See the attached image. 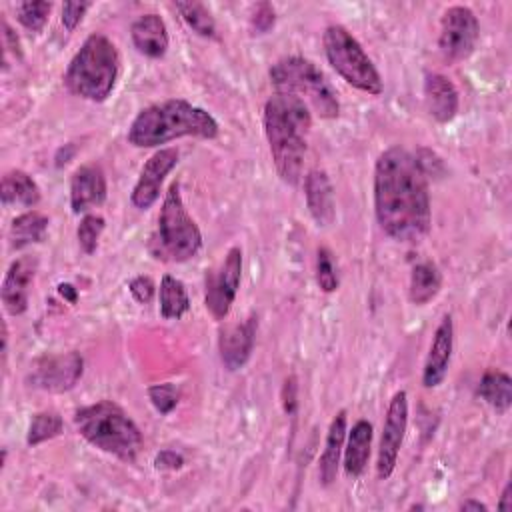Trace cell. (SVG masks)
I'll use <instances>...</instances> for the list:
<instances>
[{"mask_svg": "<svg viewBox=\"0 0 512 512\" xmlns=\"http://www.w3.org/2000/svg\"><path fill=\"white\" fill-rule=\"evenodd\" d=\"M118 50L104 34H90L72 56L64 74L66 88L90 102H104L116 84Z\"/></svg>", "mask_w": 512, "mask_h": 512, "instance_id": "5b68a950", "label": "cell"}, {"mask_svg": "<svg viewBox=\"0 0 512 512\" xmlns=\"http://www.w3.org/2000/svg\"><path fill=\"white\" fill-rule=\"evenodd\" d=\"M276 22V12L272 8V4L268 2H258L252 8V16H250V26L254 34H266Z\"/></svg>", "mask_w": 512, "mask_h": 512, "instance_id": "836d02e7", "label": "cell"}, {"mask_svg": "<svg viewBox=\"0 0 512 512\" xmlns=\"http://www.w3.org/2000/svg\"><path fill=\"white\" fill-rule=\"evenodd\" d=\"M50 10V2H22L16 6V18L26 30L40 32L48 20Z\"/></svg>", "mask_w": 512, "mask_h": 512, "instance_id": "f546056e", "label": "cell"}, {"mask_svg": "<svg viewBox=\"0 0 512 512\" xmlns=\"http://www.w3.org/2000/svg\"><path fill=\"white\" fill-rule=\"evenodd\" d=\"M304 194L310 216L318 226H328L334 220V188L324 170H310L304 180Z\"/></svg>", "mask_w": 512, "mask_h": 512, "instance_id": "d6986e66", "label": "cell"}, {"mask_svg": "<svg viewBox=\"0 0 512 512\" xmlns=\"http://www.w3.org/2000/svg\"><path fill=\"white\" fill-rule=\"evenodd\" d=\"M154 464L160 470H176V468H180L184 464V458L180 454H176L174 450H162V452L156 454Z\"/></svg>", "mask_w": 512, "mask_h": 512, "instance_id": "8d00e7d4", "label": "cell"}, {"mask_svg": "<svg viewBox=\"0 0 512 512\" xmlns=\"http://www.w3.org/2000/svg\"><path fill=\"white\" fill-rule=\"evenodd\" d=\"M374 210L380 228L396 242L416 244L430 230L428 176L402 146L384 150L376 160Z\"/></svg>", "mask_w": 512, "mask_h": 512, "instance_id": "6da1fadb", "label": "cell"}, {"mask_svg": "<svg viewBox=\"0 0 512 512\" xmlns=\"http://www.w3.org/2000/svg\"><path fill=\"white\" fill-rule=\"evenodd\" d=\"M498 510H512V484L508 482L498 500Z\"/></svg>", "mask_w": 512, "mask_h": 512, "instance_id": "ab89813d", "label": "cell"}, {"mask_svg": "<svg viewBox=\"0 0 512 512\" xmlns=\"http://www.w3.org/2000/svg\"><path fill=\"white\" fill-rule=\"evenodd\" d=\"M330 66L354 88L378 96L384 90L382 78L360 46V42L340 24H330L322 36Z\"/></svg>", "mask_w": 512, "mask_h": 512, "instance_id": "ba28073f", "label": "cell"}, {"mask_svg": "<svg viewBox=\"0 0 512 512\" xmlns=\"http://www.w3.org/2000/svg\"><path fill=\"white\" fill-rule=\"evenodd\" d=\"M74 424L86 442L124 462H134L142 450L144 440L140 428L110 400L80 408L74 416Z\"/></svg>", "mask_w": 512, "mask_h": 512, "instance_id": "277c9868", "label": "cell"}, {"mask_svg": "<svg viewBox=\"0 0 512 512\" xmlns=\"http://www.w3.org/2000/svg\"><path fill=\"white\" fill-rule=\"evenodd\" d=\"M372 444V424L368 420H358L348 432V442L344 448V472L350 478H358L370 458Z\"/></svg>", "mask_w": 512, "mask_h": 512, "instance_id": "7402d4cb", "label": "cell"}, {"mask_svg": "<svg viewBox=\"0 0 512 512\" xmlns=\"http://www.w3.org/2000/svg\"><path fill=\"white\" fill-rule=\"evenodd\" d=\"M36 268H38V260L34 256H20L8 266L2 280V290H0L2 304L8 314L18 316L26 312Z\"/></svg>", "mask_w": 512, "mask_h": 512, "instance_id": "5bb4252c", "label": "cell"}, {"mask_svg": "<svg viewBox=\"0 0 512 512\" xmlns=\"http://www.w3.org/2000/svg\"><path fill=\"white\" fill-rule=\"evenodd\" d=\"M344 438H346V412L340 410L328 428L324 450L320 454V464H318V476L324 486H330L336 480L338 466H340V456L344 450Z\"/></svg>", "mask_w": 512, "mask_h": 512, "instance_id": "44dd1931", "label": "cell"}, {"mask_svg": "<svg viewBox=\"0 0 512 512\" xmlns=\"http://www.w3.org/2000/svg\"><path fill=\"white\" fill-rule=\"evenodd\" d=\"M2 36H4V48H6V54L8 52H12L16 58H20L22 56V52H20V42H18V38H16V34L12 32V28L8 26V22L4 20L2 22Z\"/></svg>", "mask_w": 512, "mask_h": 512, "instance_id": "f35d334b", "label": "cell"}, {"mask_svg": "<svg viewBox=\"0 0 512 512\" xmlns=\"http://www.w3.org/2000/svg\"><path fill=\"white\" fill-rule=\"evenodd\" d=\"M270 82L276 92L292 94L306 106H312L320 118H336L340 102L334 86L328 82L324 72L302 56L280 58L270 68Z\"/></svg>", "mask_w": 512, "mask_h": 512, "instance_id": "8992f818", "label": "cell"}, {"mask_svg": "<svg viewBox=\"0 0 512 512\" xmlns=\"http://www.w3.org/2000/svg\"><path fill=\"white\" fill-rule=\"evenodd\" d=\"M58 292H60V296H62V298H66L70 304H74V302H76V298H78L76 288H74L72 284H68V282L58 284Z\"/></svg>", "mask_w": 512, "mask_h": 512, "instance_id": "60d3db41", "label": "cell"}, {"mask_svg": "<svg viewBox=\"0 0 512 512\" xmlns=\"http://www.w3.org/2000/svg\"><path fill=\"white\" fill-rule=\"evenodd\" d=\"M48 232V216L42 212L30 210L12 220L10 226V248L20 250L24 246L42 242Z\"/></svg>", "mask_w": 512, "mask_h": 512, "instance_id": "cb8c5ba5", "label": "cell"}, {"mask_svg": "<svg viewBox=\"0 0 512 512\" xmlns=\"http://www.w3.org/2000/svg\"><path fill=\"white\" fill-rule=\"evenodd\" d=\"M310 126V110L300 98L276 92L266 100L264 134L278 176L290 186H296L302 178V164Z\"/></svg>", "mask_w": 512, "mask_h": 512, "instance_id": "7a4b0ae2", "label": "cell"}, {"mask_svg": "<svg viewBox=\"0 0 512 512\" xmlns=\"http://www.w3.org/2000/svg\"><path fill=\"white\" fill-rule=\"evenodd\" d=\"M424 102H426V108H428L430 116L436 122L446 124L458 112V90L452 84V80L446 78L444 74H438V72L426 74V78H424Z\"/></svg>", "mask_w": 512, "mask_h": 512, "instance_id": "ac0fdd59", "label": "cell"}, {"mask_svg": "<svg viewBox=\"0 0 512 512\" xmlns=\"http://www.w3.org/2000/svg\"><path fill=\"white\" fill-rule=\"evenodd\" d=\"M242 278V250L232 246L218 270L206 276V308L216 320H224L234 304Z\"/></svg>", "mask_w": 512, "mask_h": 512, "instance_id": "8fae6325", "label": "cell"}, {"mask_svg": "<svg viewBox=\"0 0 512 512\" xmlns=\"http://www.w3.org/2000/svg\"><path fill=\"white\" fill-rule=\"evenodd\" d=\"M62 418L56 412H38L32 416L30 420V428H28V436H26V444L28 446H38L54 436H58L62 432Z\"/></svg>", "mask_w": 512, "mask_h": 512, "instance_id": "f1b7e54d", "label": "cell"}, {"mask_svg": "<svg viewBox=\"0 0 512 512\" xmlns=\"http://www.w3.org/2000/svg\"><path fill=\"white\" fill-rule=\"evenodd\" d=\"M136 50L148 58H162L168 50V30L158 14H142L130 28Z\"/></svg>", "mask_w": 512, "mask_h": 512, "instance_id": "ffe728a7", "label": "cell"}, {"mask_svg": "<svg viewBox=\"0 0 512 512\" xmlns=\"http://www.w3.org/2000/svg\"><path fill=\"white\" fill-rule=\"evenodd\" d=\"M182 136L216 138L218 122L204 108L170 98L140 110L128 128V142L136 148H154Z\"/></svg>", "mask_w": 512, "mask_h": 512, "instance_id": "3957f363", "label": "cell"}, {"mask_svg": "<svg viewBox=\"0 0 512 512\" xmlns=\"http://www.w3.org/2000/svg\"><path fill=\"white\" fill-rule=\"evenodd\" d=\"M476 394L496 412H506L512 404V380L502 370H486L478 382Z\"/></svg>", "mask_w": 512, "mask_h": 512, "instance_id": "d4e9b609", "label": "cell"}, {"mask_svg": "<svg viewBox=\"0 0 512 512\" xmlns=\"http://www.w3.org/2000/svg\"><path fill=\"white\" fill-rule=\"evenodd\" d=\"M254 336H256V316L254 314L238 324L226 326L220 332V340H218L220 360L230 372L240 370L248 362L252 348H254Z\"/></svg>", "mask_w": 512, "mask_h": 512, "instance_id": "9a60e30c", "label": "cell"}, {"mask_svg": "<svg viewBox=\"0 0 512 512\" xmlns=\"http://www.w3.org/2000/svg\"><path fill=\"white\" fill-rule=\"evenodd\" d=\"M178 164V150L176 148H160L154 152L140 170L138 182L132 190V204L140 210H148L160 196V186L168 172Z\"/></svg>", "mask_w": 512, "mask_h": 512, "instance_id": "4fadbf2b", "label": "cell"}, {"mask_svg": "<svg viewBox=\"0 0 512 512\" xmlns=\"http://www.w3.org/2000/svg\"><path fill=\"white\" fill-rule=\"evenodd\" d=\"M2 204L32 208L40 202V188L24 170H10L2 176Z\"/></svg>", "mask_w": 512, "mask_h": 512, "instance_id": "603a6c76", "label": "cell"}, {"mask_svg": "<svg viewBox=\"0 0 512 512\" xmlns=\"http://www.w3.org/2000/svg\"><path fill=\"white\" fill-rule=\"evenodd\" d=\"M480 26L474 12L466 6H450L442 14L438 46L446 60L460 62L468 58L478 42Z\"/></svg>", "mask_w": 512, "mask_h": 512, "instance_id": "9c48e42d", "label": "cell"}, {"mask_svg": "<svg viewBox=\"0 0 512 512\" xmlns=\"http://www.w3.org/2000/svg\"><path fill=\"white\" fill-rule=\"evenodd\" d=\"M282 402H284V412L292 416L296 412V404H298V400H296V378L294 376L286 378V382H284Z\"/></svg>", "mask_w": 512, "mask_h": 512, "instance_id": "74e56055", "label": "cell"}, {"mask_svg": "<svg viewBox=\"0 0 512 512\" xmlns=\"http://www.w3.org/2000/svg\"><path fill=\"white\" fill-rule=\"evenodd\" d=\"M90 8V2H64L62 6V24L68 32L76 30V26L82 22L86 10Z\"/></svg>", "mask_w": 512, "mask_h": 512, "instance_id": "e575fe53", "label": "cell"}, {"mask_svg": "<svg viewBox=\"0 0 512 512\" xmlns=\"http://www.w3.org/2000/svg\"><path fill=\"white\" fill-rule=\"evenodd\" d=\"M190 308L188 292L182 284V280L164 274L160 280V314L166 320L182 318Z\"/></svg>", "mask_w": 512, "mask_h": 512, "instance_id": "4316f807", "label": "cell"}, {"mask_svg": "<svg viewBox=\"0 0 512 512\" xmlns=\"http://www.w3.org/2000/svg\"><path fill=\"white\" fill-rule=\"evenodd\" d=\"M84 372V360L78 352L48 354L32 362L28 372V384L46 392L72 390Z\"/></svg>", "mask_w": 512, "mask_h": 512, "instance_id": "30bf717a", "label": "cell"}, {"mask_svg": "<svg viewBox=\"0 0 512 512\" xmlns=\"http://www.w3.org/2000/svg\"><path fill=\"white\" fill-rule=\"evenodd\" d=\"M106 200V176L98 164L76 168L70 178V206L74 214H82Z\"/></svg>", "mask_w": 512, "mask_h": 512, "instance_id": "2e32d148", "label": "cell"}, {"mask_svg": "<svg viewBox=\"0 0 512 512\" xmlns=\"http://www.w3.org/2000/svg\"><path fill=\"white\" fill-rule=\"evenodd\" d=\"M128 288H130V294L134 296V300L140 304H148L154 298V290H156L154 282L148 276H136Z\"/></svg>", "mask_w": 512, "mask_h": 512, "instance_id": "d590c367", "label": "cell"}, {"mask_svg": "<svg viewBox=\"0 0 512 512\" xmlns=\"http://www.w3.org/2000/svg\"><path fill=\"white\" fill-rule=\"evenodd\" d=\"M452 340H454L452 316L444 314L440 324L436 326V332L424 362V370H422V384L426 388H436L438 384H442L448 372L450 356H452Z\"/></svg>", "mask_w": 512, "mask_h": 512, "instance_id": "e0dca14e", "label": "cell"}, {"mask_svg": "<svg viewBox=\"0 0 512 512\" xmlns=\"http://www.w3.org/2000/svg\"><path fill=\"white\" fill-rule=\"evenodd\" d=\"M316 282L322 292H334L338 288V268L334 254L326 246L316 252Z\"/></svg>", "mask_w": 512, "mask_h": 512, "instance_id": "4dcf8cb0", "label": "cell"}, {"mask_svg": "<svg viewBox=\"0 0 512 512\" xmlns=\"http://www.w3.org/2000/svg\"><path fill=\"white\" fill-rule=\"evenodd\" d=\"M406 426H408V396L404 390H400L392 396L386 418H384V426H382L378 460H376V474L380 480L390 478V474L396 468Z\"/></svg>", "mask_w": 512, "mask_h": 512, "instance_id": "7c38bea8", "label": "cell"}, {"mask_svg": "<svg viewBox=\"0 0 512 512\" xmlns=\"http://www.w3.org/2000/svg\"><path fill=\"white\" fill-rule=\"evenodd\" d=\"M152 244L158 246L152 250L156 258L170 262H186L202 248L200 228L184 206L178 182H172L164 196L158 216V234Z\"/></svg>", "mask_w": 512, "mask_h": 512, "instance_id": "52a82bcc", "label": "cell"}, {"mask_svg": "<svg viewBox=\"0 0 512 512\" xmlns=\"http://www.w3.org/2000/svg\"><path fill=\"white\" fill-rule=\"evenodd\" d=\"M460 510H464V512H468V510H488V506L486 504H482L480 500H472V498H468V500H464L462 504H460Z\"/></svg>", "mask_w": 512, "mask_h": 512, "instance_id": "b9f144b4", "label": "cell"}, {"mask_svg": "<svg viewBox=\"0 0 512 512\" xmlns=\"http://www.w3.org/2000/svg\"><path fill=\"white\" fill-rule=\"evenodd\" d=\"M440 286H442V276L438 268L432 262H420L412 268L408 296L412 304L422 306L440 292Z\"/></svg>", "mask_w": 512, "mask_h": 512, "instance_id": "484cf974", "label": "cell"}, {"mask_svg": "<svg viewBox=\"0 0 512 512\" xmlns=\"http://www.w3.org/2000/svg\"><path fill=\"white\" fill-rule=\"evenodd\" d=\"M176 10L180 12L182 20L202 38H214L216 36V22L208 8L200 2H174Z\"/></svg>", "mask_w": 512, "mask_h": 512, "instance_id": "83f0119b", "label": "cell"}, {"mask_svg": "<svg viewBox=\"0 0 512 512\" xmlns=\"http://www.w3.org/2000/svg\"><path fill=\"white\" fill-rule=\"evenodd\" d=\"M102 230H104V218L100 214H86L80 220L78 230H76V238H78L80 248L86 254H92L96 250Z\"/></svg>", "mask_w": 512, "mask_h": 512, "instance_id": "1f68e13d", "label": "cell"}, {"mask_svg": "<svg viewBox=\"0 0 512 512\" xmlns=\"http://www.w3.org/2000/svg\"><path fill=\"white\" fill-rule=\"evenodd\" d=\"M148 398L160 414H170L176 408L178 400H180V392L172 382H164V384L150 386L148 388Z\"/></svg>", "mask_w": 512, "mask_h": 512, "instance_id": "d6a6232c", "label": "cell"}]
</instances>
